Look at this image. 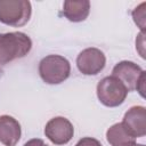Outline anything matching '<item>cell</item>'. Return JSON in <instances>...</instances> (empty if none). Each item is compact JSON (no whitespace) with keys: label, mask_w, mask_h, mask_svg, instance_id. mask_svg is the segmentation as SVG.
I'll use <instances>...</instances> for the list:
<instances>
[{"label":"cell","mask_w":146,"mask_h":146,"mask_svg":"<svg viewBox=\"0 0 146 146\" xmlns=\"http://www.w3.org/2000/svg\"><path fill=\"white\" fill-rule=\"evenodd\" d=\"M32 49V40L23 32L0 33V65L25 57Z\"/></svg>","instance_id":"cell-1"},{"label":"cell","mask_w":146,"mask_h":146,"mask_svg":"<svg viewBox=\"0 0 146 146\" xmlns=\"http://www.w3.org/2000/svg\"><path fill=\"white\" fill-rule=\"evenodd\" d=\"M71 73L70 62L60 55H48L39 63V74L43 82L48 84H59L64 82Z\"/></svg>","instance_id":"cell-2"},{"label":"cell","mask_w":146,"mask_h":146,"mask_svg":"<svg viewBox=\"0 0 146 146\" xmlns=\"http://www.w3.org/2000/svg\"><path fill=\"white\" fill-rule=\"evenodd\" d=\"M32 7L27 0L0 1V22L2 24L19 27L25 25L31 17Z\"/></svg>","instance_id":"cell-3"},{"label":"cell","mask_w":146,"mask_h":146,"mask_svg":"<svg viewBox=\"0 0 146 146\" xmlns=\"http://www.w3.org/2000/svg\"><path fill=\"white\" fill-rule=\"evenodd\" d=\"M96 91L99 102L107 107H116L121 105L129 92L125 86L112 75L103 78L98 82Z\"/></svg>","instance_id":"cell-4"},{"label":"cell","mask_w":146,"mask_h":146,"mask_svg":"<svg viewBox=\"0 0 146 146\" xmlns=\"http://www.w3.org/2000/svg\"><path fill=\"white\" fill-rule=\"evenodd\" d=\"M106 64L104 52L98 48H87L76 57L78 70L84 75H96L102 72Z\"/></svg>","instance_id":"cell-5"},{"label":"cell","mask_w":146,"mask_h":146,"mask_svg":"<svg viewBox=\"0 0 146 146\" xmlns=\"http://www.w3.org/2000/svg\"><path fill=\"white\" fill-rule=\"evenodd\" d=\"M46 137L55 145L67 144L74 135L73 124L63 116H56L50 119L44 127Z\"/></svg>","instance_id":"cell-6"},{"label":"cell","mask_w":146,"mask_h":146,"mask_svg":"<svg viewBox=\"0 0 146 146\" xmlns=\"http://www.w3.org/2000/svg\"><path fill=\"white\" fill-rule=\"evenodd\" d=\"M145 71L137 64L130 60H122L117 63L112 71V76L120 80L128 91H135L141 75Z\"/></svg>","instance_id":"cell-7"},{"label":"cell","mask_w":146,"mask_h":146,"mask_svg":"<svg viewBox=\"0 0 146 146\" xmlns=\"http://www.w3.org/2000/svg\"><path fill=\"white\" fill-rule=\"evenodd\" d=\"M121 123L132 137H144L146 135V108L132 106L125 112Z\"/></svg>","instance_id":"cell-8"},{"label":"cell","mask_w":146,"mask_h":146,"mask_svg":"<svg viewBox=\"0 0 146 146\" xmlns=\"http://www.w3.org/2000/svg\"><path fill=\"white\" fill-rule=\"evenodd\" d=\"M19 122L10 115L0 116V143L5 146H15L21 139Z\"/></svg>","instance_id":"cell-9"},{"label":"cell","mask_w":146,"mask_h":146,"mask_svg":"<svg viewBox=\"0 0 146 146\" xmlns=\"http://www.w3.org/2000/svg\"><path fill=\"white\" fill-rule=\"evenodd\" d=\"M90 13V2L88 0H67L63 5V15L70 22L79 23L84 21Z\"/></svg>","instance_id":"cell-10"},{"label":"cell","mask_w":146,"mask_h":146,"mask_svg":"<svg viewBox=\"0 0 146 146\" xmlns=\"http://www.w3.org/2000/svg\"><path fill=\"white\" fill-rule=\"evenodd\" d=\"M106 139L111 146H127L136 141V138L127 131L121 122L108 128L106 131Z\"/></svg>","instance_id":"cell-11"},{"label":"cell","mask_w":146,"mask_h":146,"mask_svg":"<svg viewBox=\"0 0 146 146\" xmlns=\"http://www.w3.org/2000/svg\"><path fill=\"white\" fill-rule=\"evenodd\" d=\"M145 6H146V3L143 2L138 7H136L132 11V18H133L135 23L140 27L141 32H145V16H146L145 15V9H144Z\"/></svg>","instance_id":"cell-12"},{"label":"cell","mask_w":146,"mask_h":146,"mask_svg":"<svg viewBox=\"0 0 146 146\" xmlns=\"http://www.w3.org/2000/svg\"><path fill=\"white\" fill-rule=\"evenodd\" d=\"M75 146H103V145L100 144L99 140L92 137H83L75 144Z\"/></svg>","instance_id":"cell-13"},{"label":"cell","mask_w":146,"mask_h":146,"mask_svg":"<svg viewBox=\"0 0 146 146\" xmlns=\"http://www.w3.org/2000/svg\"><path fill=\"white\" fill-rule=\"evenodd\" d=\"M23 146H48V145L40 138H33V139L27 140Z\"/></svg>","instance_id":"cell-14"},{"label":"cell","mask_w":146,"mask_h":146,"mask_svg":"<svg viewBox=\"0 0 146 146\" xmlns=\"http://www.w3.org/2000/svg\"><path fill=\"white\" fill-rule=\"evenodd\" d=\"M127 146H145V145H143V144H137V143L135 141V143H131V144H129V145H127Z\"/></svg>","instance_id":"cell-15"},{"label":"cell","mask_w":146,"mask_h":146,"mask_svg":"<svg viewBox=\"0 0 146 146\" xmlns=\"http://www.w3.org/2000/svg\"><path fill=\"white\" fill-rule=\"evenodd\" d=\"M2 73H3V71H2V68H1V67H0V78H1V76H2Z\"/></svg>","instance_id":"cell-16"}]
</instances>
